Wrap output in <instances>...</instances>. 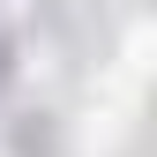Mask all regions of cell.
Listing matches in <instances>:
<instances>
[{
    "instance_id": "1",
    "label": "cell",
    "mask_w": 157,
    "mask_h": 157,
    "mask_svg": "<svg viewBox=\"0 0 157 157\" xmlns=\"http://www.w3.org/2000/svg\"><path fill=\"white\" fill-rule=\"evenodd\" d=\"M142 67H150V30L135 23V37H127V75H142Z\"/></svg>"
}]
</instances>
